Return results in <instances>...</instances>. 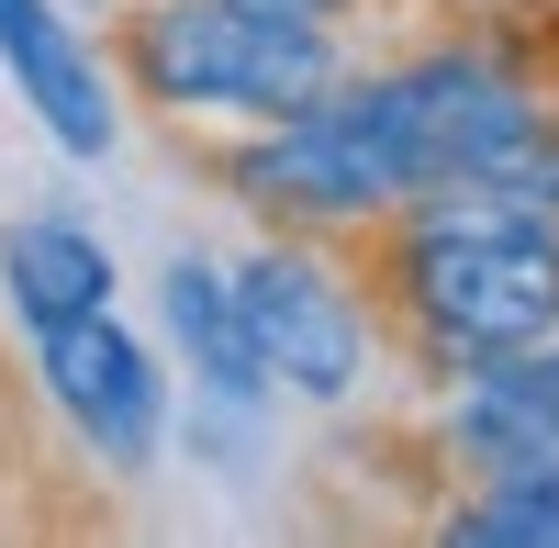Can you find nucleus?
<instances>
[{
	"mask_svg": "<svg viewBox=\"0 0 559 548\" xmlns=\"http://www.w3.org/2000/svg\"><path fill=\"white\" fill-rule=\"evenodd\" d=\"M157 302H168L179 358H191V392L213 403V415H258L269 381H258V347H247V325H236V281H224L213 258H168V269H157Z\"/></svg>",
	"mask_w": 559,
	"mask_h": 548,
	"instance_id": "6e6552de",
	"label": "nucleus"
},
{
	"mask_svg": "<svg viewBox=\"0 0 559 548\" xmlns=\"http://www.w3.org/2000/svg\"><path fill=\"white\" fill-rule=\"evenodd\" d=\"M437 537H459V548H559V460H548V470L471 481V492L437 515Z\"/></svg>",
	"mask_w": 559,
	"mask_h": 548,
	"instance_id": "1a4fd4ad",
	"label": "nucleus"
},
{
	"mask_svg": "<svg viewBox=\"0 0 559 548\" xmlns=\"http://www.w3.org/2000/svg\"><path fill=\"white\" fill-rule=\"evenodd\" d=\"M269 12H302V23H347L358 0H269Z\"/></svg>",
	"mask_w": 559,
	"mask_h": 548,
	"instance_id": "9d476101",
	"label": "nucleus"
},
{
	"mask_svg": "<svg viewBox=\"0 0 559 548\" xmlns=\"http://www.w3.org/2000/svg\"><path fill=\"white\" fill-rule=\"evenodd\" d=\"M369 281H381L392 325L459 370V358L559 336V213H537L503 179L471 191H426L369 224Z\"/></svg>",
	"mask_w": 559,
	"mask_h": 548,
	"instance_id": "f257e3e1",
	"label": "nucleus"
},
{
	"mask_svg": "<svg viewBox=\"0 0 559 548\" xmlns=\"http://www.w3.org/2000/svg\"><path fill=\"white\" fill-rule=\"evenodd\" d=\"M112 302V247L68 213H12L0 224V313L23 336L68 325V313H102Z\"/></svg>",
	"mask_w": 559,
	"mask_h": 548,
	"instance_id": "0eeeda50",
	"label": "nucleus"
},
{
	"mask_svg": "<svg viewBox=\"0 0 559 548\" xmlns=\"http://www.w3.org/2000/svg\"><path fill=\"white\" fill-rule=\"evenodd\" d=\"M0 68H12L23 112L57 134L68 157H112L123 146V90L90 57V34H68L57 0H0Z\"/></svg>",
	"mask_w": 559,
	"mask_h": 548,
	"instance_id": "423d86ee",
	"label": "nucleus"
},
{
	"mask_svg": "<svg viewBox=\"0 0 559 548\" xmlns=\"http://www.w3.org/2000/svg\"><path fill=\"white\" fill-rule=\"evenodd\" d=\"M448 460L471 481H503V470H548L559 460V336H526V347H492V358H459L448 370Z\"/></svg>",
	"mask_w": 559,
	"mask_h": 548,
	"instance_id": "39448f33",
	"label": "nucleus"
},
{
	"mask_svg": "<svg viewBox=\"0 0 559 548\" xmlns=\"http://www.w3.org/2000/svg\"><path fill=\"white\" fill-rule=\"evenodd\" d=\"M224 281H236V325L258 347V381L269 392L313 403V415H336V403L369 392L381 313H369V281L324 236H280V224H269V247H247Z\"/></svg>",
	"mask_w": 559,
	"mask_h": 548,
	"instance_id": "7ed1b4c3",
	"label": "nucleus"
},
{
	"mask_svg": "<svg viewBox=\"0 0 559 548\" xmlns=\"http://www.w3.org/2000/svg\"><path fill=\"white\" fill-rule=\"evenodd\" d=\"M34 370H45V403L68 415V437L102 470H146L157 448H168V370L146 358V336H134L112 302L45 325L34 336Z\"/></svg>",
	"mask_w": 559,
	"mask_h": 548,
	"instance_id": "20e7f679",
	"label": "nucleus"
},
{
	"mask_svg": "<svg viewBox=\"0 0 559 548\" xmlns=\"http://www.w3.org/2000/svg\"><path fill=\"white\" fill-rule=\"evenodd\" d=\"M123 79L146 112H236V123H280L324 102L347 79L336 23L269 12V0H134L123 12Z\"/></svg>",
	"mask_w": 559,
	"mask_h": 548,
	"instance_id": "f03ea898",
	"label": "nucleus"
}]
</instances>
